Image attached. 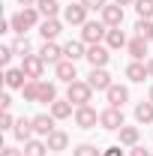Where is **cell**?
<instances>
[{
  "label": "cell",
  "instance_id": "ee69618b",
  "mask_svg": "<svg viewBox=\"0 0 153 156\" xmlns=\"http://www.w3.org/2000/svg\"><path fill=\"white\" fill-rule=\"evenodd\" d=\"M147 99H150V102H153V87H150V93H147Z\"/></svg>",
  "mask_w": 153,
  "mask_h": 156
},
{
  "label": "cell",
  "instance_id": "7c38bea8",
  "mask_svg": "<svg viewBox=\"0 0 153 156\" xmlns=\"http://www.w3.org/2000/svg\"><path fill=\"white\" fill-rule=\"evenodd\" d=\"M12 132H15V138H18V141H24V144H27L30 138L36 135V132H33V117H18Z\"/></svg>",
  "mask_w": 153,
  "mask_h": 156
},
{
  "label": "cell",
  "instance_id": "74e56055",
  "mask_svg": "<svg viewBox=\"0 0 153 156\" xmlns=\"http://www.w3.org/2000/svg\"><path fill=\"white\" fill-rule=\"evenodd\" d=\"M129 156H153V153H147V147H141V144H135L132 150H129Z\"/></svg>",
  "mask_w": 153,
  "mask_h": 156
},
{
  "label": "cell",
  "instance_id": "b9f144b4",
  "mask_svg": "<svg viewBox=\"0 0 153 156\" xmlns=\"http://www.w3.org/2000/svg\"><path fill=\"white\" fill-rule=\"evenodd\" d=\"M114 3H120V6H132L135 0H114Z\"/></svg>",
  "mask_w": 153,
  "mask_h": 156
},
{
  "label": "cell",
  "instance_id": "603a6c76",
  "mask_svg": "<svg viewBox=\"0 0 153 156\" xmlns=\"http://www.w3.org/2000/svg\"><path fill=\"white\" fill-rule=\"evenodd\" d=\"M135 120H138L141 126H144V123H153V102H150V99L135 105Z\"/></svg>",
  "mask_w": 153,
  "mask_h": 156
},
{
  "label": "cell",
  "instance_id": "4fadbf2b",
  "mask_svg": "<svg viewBox=\"0 0 153 156\" xmlns=\"http://www.w3.org/2000/svg\"><path fill=\"white\" fill-rule=\"evenodd\" d=\"M102 21H105L108 27H120V24H123V6H120V3H108V6L102 9Z\"/></svg>",
  "mask_w": 153,
  "mask_h": 156
},
{
  "label": "cell",
  "instance_id": "30bf717a",
  "mask_svg": "<svg viewBox=\"0 0 153 156\" xmlns=\"http://www.w3.org/2000/svg\"><path fill=\"white\" fill-rule=\"evenodd\" d=\"M87 84L93 87V90H108L114 81H111V75L105 72V66H99V69H90V75H87Z\"/></svg>",
  "mask_w": 153,
  "mask_h": 156
},
{
  "label": "cell",
  "instance_id": "9c48e42d",
  "mask_svg": "<svg viewBox=\"0 0 153 156\" xmlns=\"http://www.w3.org/2000/svg\"><path fill=\"white\" fill-rule=\"evenodd\" d=\"M105 96H108V105H111V108H123V105L129 102V87H123V84H111V87L105 90Z\"/></svg>",
  "mask_w": 153,
  "mask_h": 156
},
{
  "label": "cell",
  "instance_id": "ffe728a7",
  "mask_svg": "<svg viewBox=\"0 0 153 156\" xmlns=\"http://www.w3.org/2000/svg\"><path fill=\"white\" fill-rule=\"evenodd\" d=\"M126 78H129V81H144V78H150V72H147V63L132 60V63L126 66Z\"/></svg>",
  "mask_w": 153,
  "mask_h": 156
},
{
  "label": "cell",
  "instance_id": "9a60e30c",
  "mask_svg": "<svg viewBox=\"0 0 153 156\" xmlns=\"http://www.w3.org/2000/svg\"><path fill=\"white\" fill-rule=\"evenodd\" d=\"M33 132L48 138L51 132H54V114H36L33 117Z\"/></svg>",
  "mask_w": 153,
  "mask_h": 156
},
{
  "label": "cell",
  "instance_id": "8992f818",
  "mask_svg": "<svg viewBox=\"0 0 153 156\" xmlns=\"http://www.w3.org/2000/svg\"><path fill=\"white\" fill-rule=\"evenodd\" d=\"M96 123H99V114H96L90 105H78L75 108V126L78 129H93Z\"/></svg>",
  "mask_w": 153,
  "mask_h": 156
},
{
  "label": "cell",
  "instance_id": "d6986e66",
  "mask_svg": "<svg viewBox=\"0 0 153 156\" xmlns=\"http://www.w3.org/2000/svg\"><path fill=\"white\" fill-rule=\"evenodd\" d=\"M117 132H120V144H123V147H135L138 138H141V129H138V126H120Z\"/></svg>",
  "mask_w": 153,
  "mask_h": 156
},
{
  "label": "cell",
  "instance_id": "3957f363",
  "mask_svg": "<svg viewBox=\"0 0 153 156\" xmlns=\"http://www.w3.org/2000/svg\"><path fill=\"white\" fill-rule=\"evenodd\" d=\"M66 99L72 102V105H90V99H93V87L87 84V81H72L69 84V90H66Z\"/></svg>",
  "mask_w": 153,
  "mask_h": 156
},
{
  "label": "cell",
  "instance_id": "d4e9b609",
  "mask_svg": "<svg viewBox=\"0 0 153 156\" xmlns=\"http://www.w3.org/2000/svg\"><path fill=\"white\" fill-rule=\"evenodd\" d=\"M36 9H39L42 18H57L60 3H57V0H36Z\"/></svg>",
  "mask_w": 153,
  "mask_h": 156
},
{
  "label": "cell",
  "instance_id": "277c9868",
  "mask_svg": "<svg viewBox=\"0 0 153 156\" xmlns=\"http://www.w3.org/2000/svg\"><path fill=\"white\" fill-rule=\"evenodd\" d=\"M21 69H24L27 78L42 81V75H45V60L39 57V54H27V57H21Z\"/></svg>",
  "mask_w": 153,
  "mask_h": 156
},
{
  "label": "cell",
  "instance_id": "cb8c5ba5",
  "mask_svg": "<svg viewBox=\"0 0 153 156\" xmlns=\"http://www.w3.org/2000/svg\"><path fill=\"white\" fill-rule=\"evenodd\" d=\"M105 45H108V48H123V45H129V42H126V33H123L120 27H108Z\"/></svg>",
  "mask_w": 153,
  "mask_h": 156
},
{
  "label": "cell",
  "instance_id": "5bb4252c",
  "mask_svg": "<svg viewBox=\"0 0 153 156\" xmlns=\"http://www.w3.org/2000/svg\"><path fill=\"white\" fill-rule=\"evenodd\" d=\"M39 57L45 60V63H54V66H57L60 60H66V57H63V48L54 45V42H45V45L39 48Z\"/></svg>",
  "mask_w": 153,
  "mask_h": 156
},
{
  "label": "cell",
  "instance_id": "7bdbcfd3",
  "mask_svg": "<svg viewBox=\"0 0 153 156\" xmlns=\"http://www.w3.org/2000/svg\"><path fill=\"white\" fill-rule=\"evenodd\" d=\"M147 72H150V78H153V57L147 60Z\"/></svg>",
  "mask_w": 153,
  "mask_h": 156
},
{
  "label": "cell",
  "instance_id": "836d02e7",
  "mask_svg": "<svg viewBox=\"0 0 153 156\" xmlns=\"http://www.w3.org/2000/svg\"><path fill=\"white\" fill-rule=\"evenodd\" d=\"M0 129H15V117L9 114V111L0 114Z\"/></svg>",
  "mask_w": 153,
  "mask_h": 156
},
{
  "label": "cell",
  "instance_id": "ab89813d",
  "mask_svg": "<svg viewBox=\"0 0 153 156\" xmlns=\"http://www.w3.org/2000/svg\"><path fill=\"white\" fill-rule=\"evenodd\" d=\"M9 105H12V96H9V93H3V96H0V108H3V111H9Z\"/></svg>",
  "mask_w": 153,
  "mask_h": 156
},
{
  "label": "cell",
  "instance_id": "ac0fdd59",
  "mask_svg": "<svg viewBox=\"0 0 153 156\" xmlns=\"http://www.w3.org/2000/svg\"><path fill=\"white\" fill-rule=\"evenodd\" d=\"M54 75H57L60 81H66V84L78 81V75H75V63H72V60H60L57 66H54Z\"/></svg>",
  "mask_w": 153,
  "mask_h": 156
},
{
  "label": "cell",
  "instance_id": "6da1fadb",
  "mask_svg": "<svg viewBox=\"0 0 153 156\" xmlns=\"http://www.w3.org/2000/svg\"><path fill=\"white\" fill-rule=\"evenodd\" d=\"M9 21H12V33H18V36H24L30 27L42 24V21H39V9H36V6H21Z\"/></svg>",
  "mask_w": 153,
  "mask_h": 156
},
{
  "label": "cell",
  "instance_id": "f546056e",
  "mask_svg": "<svg viewBox=\"0 0 153 156\" xmlns=\"http://www.w3.org/2000/svg\"><path fill=\"white\" fill-rule=\"evenodd\" d=\"M45 153H48V144H42V141H33L30 138L24 144V156H45Z\"/></svg>",
  "mask_w": 153,
  "mask_h": 156
},
{
  "label": "cell",
  "instance_id": "52a82bcc",
  "mask_svg": "<svg viewBox=\"0 0 153 156\" xmlns=\"http://www.w3.org/2000/svg\"><path fill=\"white\" fill-rule=\"evenodd\" d=\"M108 51H111L108 45H87V63H90L93 69L105 66V63L111 60V54H108Z\"/></svg>",
  "mask_w": 153,
  "mask_h": 156
},
{
  "label": "cell",
  "instance_id": "e575fe53",
  "mask_svg": "<svg viewBox=\"0 0 153 156\" xmlns=\"http://www.w3.org/2000/svg\"><path fill=\"white\" fill-rule=\"evenodd\" d=\"M12 54H15V51H12V45H3V48H0V63H3V66H9Z\"/></svg>",
  "mask_w": 153,
  "mask_h": 156
},
{
  "label": "cell",
  "instance_id": "4dcf8cb0",
  "mask_svg": "<svg viewBox=\"0 0 153 156\" xmlns=\"http://www.w3.org/2000/svg\"><path fill=\"white\" fill-rule=\"evenodd\" d=\"M138 18H153V0H135Z\"/></svg>",
  "mask_w": 153,
  "mask_h": 156
},
{
  "label": "cell",
  "instance_id": "ba28073f",
  "mask_svg": "<svg viewBox=\"0 0 153 156\" xmlns=\"http://www.w3.org/2000/svg\"><path fill=\"white\" fill-rule=\"evenodd\" d=\"M87 6L84 3H72V6H66L63 9V21L66 24H87Z\"/></svg>",
  "mask_w": 153,
  "mask_h": 156
},
{
  "label": "cell",
  "instance_id": "8d00e7d4",
  "mask_svg": "<svg viewBox=\"0 0 153 156\" xmlns=\"http://www.w3.org/2000/svg\"><path fill=\"white\" fill-rule=\"evenodd\" d=\"M0 156H24V150H15V147H0Z\"/></svg>",
  "mask_w": 153,
  "mask_h": 156
},
{
  "label": "cell",
  "instance_id": "f35d334b",
  "mask_svg": "<svg viewBox=\"0 0 153 156\" xmlns=\"http://www.w3.org/2000/svg\"><path fill=\"white\" fill-rule=\"evenodd\" d=\"M102 156H123V150H120V144H114V147H108V150H102Z\"/></svg>",
  "mask_w": 153,
  "mask_h": 156
},
{
  "label": "cell",
  "instance_id": "f1b7e54d",
  "mask_svg": "<svg viewBox=\"0 0 153 156\" xmlns=\"http://www.w3.org/2000/svg\"><path fill=\"white\" fill-rule=\"evenodd\" d=\"M21 96L27 99V102H39V81H33V78H30V81L21 87Z\"/></svg>",
  "mask_w": 153,
  "mask_h": 156
},
{
  "label": "cell",
  "instance_id": "44dd1931",
  "mask_svg": "<svg viewBox=\"0 0 153 156\" xmlns=\"http://www.w3.org/2000/svg\"><path fill=\"white\" fill-rule=\"evenodd\" d=\"M45 144H48V150L60 153V150H66V144H69V135H66V132H60V129H54L51 135L45 138Z\"/></svg>",
  "mask_w": 153,
  "mask_h": 156
},
{
  "label": "cell",
  "instance_id": "d6a6232c",
  "mask_svg": "<svg viewBox=\"0 0 153 156\" xmlns=\"http://www.w3.org/2000/svg\"><path fill=\"white\" fill-rule=\"evenodd\" d=\"M12 51L21 54V57H27V54H30V42H27V36H18V39H15V42H12Z\"/></svg>",
  "mask_w": 153,
  "mask_h": 156
},
{
  "label": "cell",
  "instance_id": "7a4b0ae2",
  "mask_svg": "<svg viewBox=\"0 0 153 156\" xmlns=\"http://www.w3.org/2000/svg\"><path fill=\"white\" fill-rule=\"evenodd\" d=\"M105 36H108V24L105 21H87V24H81V42L84 45H99Z\"/></svg>",
  "mask_w": 153,
  "mask_h": 156
},
{
  "label": "cell",
  "instance_id": "484cf974",
  "mask_svg": "<svg viewBox=\"0 0 153 156\" xmlns=\"http://www.w3.org/2000/svg\"><path fill=\"white\" fill-rule=\"evenodd\" d=\"M126 51L132 54V60H141L144 54H147V39H141V36L129 39V45H126Z\"/></svg>",
  "mask_w": 153,
  "mask_h": 156
},
{
  "label": "cell",
  "instance_id": "7402d4cb",
  "mask_svg": "<svg viewBox=\"0 0 153 156\" xmlns=\"http://www.w3.org/2000/svg\"><path fill=\"white\" fill-rule=\"evenodd\" d=\"M51 114H54V120H66V117H72V102H69V99H57V102H51Z\"/></svg>",
  "mask_w": 153,
  "mask_h": 156
},
{
  "label": "cell",
  "instance_id": "d590c367",
  "mask_svg": "<svg viewBox=\"0 0 153 156\" xmlns=\"http://www.w3.org/2000/svg\"><path fill=\"white\" fill-rule=\"evenodd\" d=\"M81 3H84L87 9H99V12H102V9L108 6V0H81Z\"/></svg>",
  "mask_w": 153,
  "mask_h": 156
},
{
  "label": "cell",
  "instance_id": "2e32d148",
  "mask_svg": "<svg viewBox=\"0 0 153 156\" xmlns=\"http://www.w3.org/2000/svg\"><path fill=\"white\" fill-rule=\"evenodd\" d=\"M3 81H6V87H9V90H21V87H24V84H27V81H30V78L24 75V69H6V75H3Z\"/></svg>",
  "mask_w": 153,
  "mask_h": 156
},
{
  "label": "cell",
  "instance_id": "8fae6325",
  "mask_svg": "<svg viewBox=\"0 0 153 156\" xmlns=\"http://www.w3.org/2000/svg\"><path fill=\"white\" fill-rule=\"evenodd\" d=\"M60 30H63L60 18H42V24H39V36L45 39V42H54L60 36Z\"/></svg>",
  "mask_w": 153,
  "mask_h": 156
},
{
  "label": "cell",
  "instance_id": "5b68a950",
  "mask_svg": "<svg viewBox=\"0 0 153 156\" xmlns=\"http://www.w3.org/2000/svg\"><path fill=\"white\" fill-rule=\"evenodd\" d=\"M99 126H102V129H108V132H117L120 126H126V123H123V111L108 105L105 111H99Z\"/></svg>",
  "mask_w": 153,
  "mask_h": 156
},
{
  "label": "cell",
  "instance_id": "60d3db41",
  "mask_svg": "<svg viewBox=\"0 0 153 156\" xmlns=\"http://www.w3.org/2000/svg\"><path fill=\"white\" fill-rule=\"evenodd\" d=\"M15 3H21V6H36V0H15Z\"/></svg>",
  "mask_w": 153,
  "mask_h": 156
},
{
  "label": "cell",
  "instance_id": "e0dca14e",
  "mask_svg": "<svg viewBox=\"0 0 153 156\" xmlns=\"http://www.w3.org/2000/svg\"><path fill=\"white\" fill-rule=\"evenodd\" d=\"M63 57L66 60H81V57H87V48H84V42H78V39H69L66 45H63Z\"/></svg>",
  "mask_w": 153,
  "mask_h": 156
},
{
  "label": "cell",
  "instance_id": "1f68e13d",
  "mask_svg": "<svg viewBox=\"0 0 153 156\" xmlns=\"http://www.w3.org/2000/svg\"><path fill=\"white\" fill-rule=\"evenodd\" d=\"M72 156H102V150H96V144H78Z\"/></svg>",
  "mask_w": 153,
  "mask_h": 156
},
{
  "label": "cell",
  "instance_id": "83f0119b",
  "mask_svg": "<svg viewBox=\"0 0 153 156\" xmlns=\"http://www.w3.org/2000/svg\"><path fill=\"white\" fill-rule=\"evenodd\" d=\"M135 33L141 39H147V42H153V18H138L135 21Z\"/></svg>",
  "mask_w": 153,
  "mask_h": 156
},
{
  "label": "cell",
  "instance_id": "4316f807",
  "mask_svg": "<svg viewBox=\"0 0 153 156\" xmlns=\"http://www.w3.org/2000/svg\"><path fill=\"white\" fill-rule=\"evenodd\" d=\"M39 102H57V87L48 84V81H39Z\"/></svg>",
  "mask_w": 153,
  "mask_h": 156
}]
</instances>
